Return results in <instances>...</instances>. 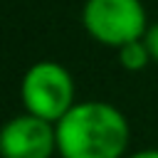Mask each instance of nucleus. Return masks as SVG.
I'll return each mask as SVG.
<instances>
[{"mask_svg":"<svg viewBox=\"0 0 158 158\" xmlns=\"http://www.w3.org/2000/svg\"><path fill=\"white\" fill-rule=\"evenodd\" d=\"M20 99L27 114L40 116L49 123H57L77 104L74 79L69 69L59 62H52V59L35 62L22 77Z\"/></svg>","mask_w":158,"mask_h":158,"instance_id":"f03ea898","label":"nucleus"},{"mask_svg":"<svg viewBox=\"0 0 158 158\" xmlns=\"http://www.w3.org/2000/svg\"><path fill=\"white\" fill-rule=\"evenodd\" d=\"M116 52H118V64H121L126 72H141V69H146V67L153 62V59H151V52H148V47H146L143 40L128 42V44L118 47Z\"/></svg>","mask_w":158,"mask_h":158,"instance_id":"39448f33","label":"nucleus"},{"mask_svg":"<svg viewBox=\"0 0 158 158\" xmlns=\"http://www.w3.org/2000/svg\"><path fill=\"white\" fill-rule=\"evenodd\" d=\"M0 153L2 158H52L57 153V128L25 111L2 126Z\"/></svg>","mask_w":158,"mask_h":158,"instance_id":"20e7f679","label":"nucleus"},{"mask_svg":"<svg viewBox=\"0 0 158 158\" xmlns=\"http://www.w3.org/2000/svg\"><path fill=\"white\" fill-rule=\"evenodd\" d=\"M143 42H146V47H148V52H151V59L158 64V22L148 25V30H146V35H143Z\"/></svg>","mask_w":158,"mask_h":158,"instance_id":"423d86ee","label":"nucleus"},{"mask_svg":"<svg viewBox=\"0 0 158 158\" xmlns=\"http://www.w3.org/2000/svg\"><path fill=\"white\" fill-rule=\"evenodd\" d=\"M81 25L99 44L118 49L128 42L143 40L148 17L141 0H86Z\"/></svg>","mask_w":158,"mask_h":158,"instance_id":"7ed1b4c3","label":"nucleus"},{"mask_svg":"<svg viewBox=\"0 0 158 158\" xmlns=\"http://www.w3.org/2000/svg\"><path fill=\"white\" fill-rule=\"evenodd\" d=\"M128 158H158V148H141V151L131 153Z\"/></svg>","mask_w":158,"mask_h":158,"instance_id":"0eeeda50","label":"nucleus"},{"mask_svg":"<svg viewBox=\"0 0 158 158\" xmlns=\"http://www.w3.org/2000/svg\"><path fill=\"white\" fill-rule=\"evenodd\" d=\"M62 158H121L128 148V121L109 101H77L57 123Z\"/></svg>","mask_w":158,"mask_h":158,"instance_id":"f257e3e1","label":"nucleus"}]
</instances>
